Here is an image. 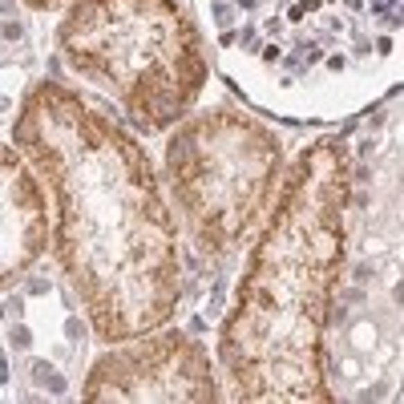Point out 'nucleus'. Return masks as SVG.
I'll list each match as a JSON object with an SVG mask.
<instances>
[{
  "label": "nucleus",
  "mask_w": 404,
  "mask_h": 404,
  "mask_svg": "<svg viewBox=\"0 0 404 404\" xmlns=\"http://www.w3.org/2000/svg\"><path fill=\"white\" fill-rule=\"evenodd\" d=\"M49 191L12 142H0V291H12L49 255Z\"/></svg>",
  "instance_id": "7"
},
{
  "label": "nucleus",
  "mask_w": 404,
  "mask_h": 404,
  "mask_svg": "<svg viewBox=\"0 0 404 404\" xmlns=\"http://www.w3.org/2000/svg\"><path fill=\"white\" fill-rule=\"evenodd\" d=\"M162 191L202 259H227L255 235L287 170L283 138L247 109L207 105L166 130Z\"/></svg>",
  "instance_id": "5"
},
{
  "label": "nucleus",
  "mask_w": 404,
  "mask_h": 404,
  "mask_svg": "<svg viewBox=\"0 0 404 404\" xmlns=\"http://www.w3.org/2000/svg\"><path fill=\"white\" fill-rule=\"evenodd\" d=\"M81 401L89 404H214L222 384L211 352L182 328H154L109 344L85 368Z\"/></svg>",
  "instance_id": "6"
},
{
  "label": "nucleus",
  "mask_w": 404,
  "mask_h": 404,
  "mask_svg": "<svg viewBox=\"0 0 404 404\" xmlns=\"http://www.w3.org/2000/svg\"><path fill=\"white\" fill-rule=\"evenodd\" d=\"M12 146L53 198L49 255L101 344L174 319L186 291L182 231L142 138L45 77L12 118Z\"/></svg>",
  "instance_id": "1"
},
{
  "label": "nucleus",
  "mask_w": 404,
  "mask_h": 404,
  "mask_svg": "<svg viewBox=\"0 0 404 404\" xmlns=\"http://www.w3.org/2000/svg\"><path fill=\"white\" fill-rule=\"evenodd\" d=\"M57 53L81 81L114 97L130 130L166 134L207 89V49L182 0H69Z\"/></svg>",
  "instance_id": "4"
},
{
  "label": "nucleus",
  "mask_w": 404,
  "mask_h": 404,
  "mask_svg": "<svg viewBox=\"0 0 404 404\" xmlns=\"http://www.w3.org/2000/svg\"><path fill=\"white\" fill-rule=\"evenodd\" d=\"M24 8H33V12H57V8H65L69 0H21Z\"/></svg>",
  "instance_id": "8"
},
{
  "label": "nucleus",
  "mask_w": 404,
  "mask_h": 404,
  "mask_svg": "<svg viewBox=\"0 0 404 404\" xmlns=\"http://www.w3.org/2000/svg\"><path fill=\"white\" fill-rule=\"evenodd\" d=\"M352 150L315 138L287 162L251 235L218 328L222 396L235 404H332L328 319L348 263Z\"/></svg>",
  "instance_id": "2"
},
{
  "label": "nucleus",
  "mask_w": 404,
  "mask_h": 404,
  "mask_svg": "<svg viewBox=\"0 0 404 404\" xmlns=\"http://www.w3.org/2000/svg\"><path fill=\"white\" fill-rule=\"evenodd\" d=\"M12 344H17V348H28V332H24V328H12Z\"/></svg>",
  "instance_id": "9"
},
{
  "label": "nucleus",
  "mask_w": 404,
  "mask_h": 404,
  "mask_svg": "<svg viewBox=\"0 0 404 404\" xmlns=\"http://www.w3.org/2000/svg\"><path fill=\"white\" fill-rule=\"evenodd\" d=\"M218 65L267 114L332 121L401 73V0H194Z\"/></svg>",
  "instance_id": "3"
}]
</instances>
